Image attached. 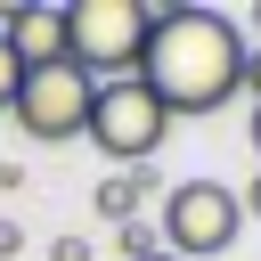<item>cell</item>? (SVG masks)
Instances as JSON below:
<instances>
[{"mask_svg": "<svg viewBox=\"0 0 261 261\" xmlns=\"http://www.w3.org/2000/svg\"><path fill=\"white\" fill-rule=\"evenodd\" d=\"M139 82L171 106V114H212L245 90V33L220 8H155Z\"/></svg>", "mask_w": 261, "mask_h": 261, "instance_id": "cell-1", "label": "cell"}, {"mask_svg": "<svg viewBox=\"0 0 261 261\" xmlns=\"http://www.w3.org/2000/svg\"><path fill=\"white\" fill-rule=\"evenodd\" d=\"M147 33H155V8H147V0H73V8H65V57H73L90 82L139 73Z\"/></svg>", "mask_w": 261, "mask_h": 261, "instance_id": "cell-2", "label": "cell"}, {"mask_svg": "<svg viewBox=\"0 0 261 261\" xmlns=\"http://www.w3.org/2000/svg\"><path fill=\"white\" fill-rule=\"evenodd\" d=\"M114 171H130V163H155V147L171 139V106L139 82V73H122V82H98V98H90V130H82Z\"/></svg>", "mask_w": 261, "mask_h": 261, "instance_id": "cell-3", "label": "cell"}, {"mask_svg": "<svg viewBox=\"0 0 261 261\" xmlns=\"http://www.w3.org/2000/svg\"><path fill=\"white\" fill-rule=\"evenodd\" d=\"M237 228H245L237 188H220V179H179V188H163V220H155L163 253H179V261H212V253L237 245Z\"/></svg>", "mask_w": 261, "mask_h": 261, "instance_id": "cell-4", "label": "cell"}, {"mask_svg": "<svg viewBox=\"0 0 261 261\" xmlns=\"http://www.w3.org/2000/svg\"><path fill=\"white\" fill-rule=\"evenodd\" d=\"M90 98H98V82H90V73L65 57V65H33L8 114L24 122V139H41V147H65V139H82V130H90Z\"/></svg>", "mask_w": 261, "mask_h": 261, "instance_id": "cell-5", "label": "cell"}, {"mask_svg": "<svg viewBox=\"0 0 261 261\" xmlns=\"http://www.w3.org/2000/svg\"><path fill=\"white\" fill-rule=\"evenodd\" d=\"M0 41L16 49V65L33 73V65H65V8H49V0H0Z\"/></svg>", "mask_w": 261, "mask_h": 261, "instance_id": "cell-6", "label": "cell"}, {"mask_svg": "<svg viewBox=\"0 0 261 261\" xmlns=\"http://www.w3.org/2000/svg\"><path fill=\"white\" fill-rule=\"evenodd\" d=\"M147 196H163V188H155V163H130V171H106V179H98V212H106L114 228H122V220H139V204H147Z\"/></svg>", "mask_w": 261, "mask_h": 261, "instance_id": "cell-7", "label": "cell"}, {"mask_svg": "<svg viewBox=\"0 0 261 261\" xmlns=\"http://www.w3.org/2000/svg\"><path fill=\"white\" fill-rule=\"evenodd\" d=\"M114 253H122V261H147V253H163V237H155L147 220H122V228H114Z\"/></svg>", "mask_w": 261, "mask_h": 261, "instance_id": "cell-8", "label": "cell"}, {"mask_svg": "<svg viewBox=\"0 0 261 261\" xmlns=\"http://www.w3.org/2000/svg\"><path fill=\"white\" fill-rule=\"evenodd\" d=\"M16 90H24V65H16V49H8V41H0V114H8V106H16Z\"/></svg>", "mask_w": 261, "mask_h": 261, "instance_id": "cell-9", "label": "cell"}, {"mask_svg": "<svg viewBox=\"0 0 261 261\" xmlns=\"http://www.w3.org/2000/svg\"><path fill=\"white\" fill-rule=\"evenodd\" d=\"M49 261H90V237H57V245H49Z\"/></svg>", "mask_w": 261, "mask_h": 261, "instance_id": "cell-10", "label": "cell"}, {"mask_svg": "<svg viewBox=\"0 0 261 261\" xmlns=\"http://www.w3.org/2000/svg\"><path fill=\"white\" fill-rule=\"evenodd\" d=\"M16 253H24V228H16V220H0V261H16Z\"/></svg>", "mask_w": 261, "mask_h": 261, "instance_id": "cell-11", "label": "cell"}, {"mask_svg": "<svg viewBox=\"0 0 261 261\" xmlns=\"http://www.w3.org/2000/svg\"><path fill=\"white\" fill-rule=\"evenodd\" d=\"M237 204H245V220H261V171H253V179L237 188Z\"/></svg>", "mask_w": 261, "mask_h": 261, "instance_id": "cell-12", "label": "cell"}, {"mask_svg": "<svg viewBox=\"0 0 261 261\" xmlns=\"http://www.w3.org/2000/svg\"><path fill=\"white\" fill-rule=\"evenodd\" d=\"M245 90L261 98V49H245Z\"/></svg>", "mask_w": 261, "mask_h": 261, "instance_id": "cell-13", "label": "cell"}, {"mask_svg": "<svg viewBox=\"0 0 261 261\" xmlns=\"http://www.w3.org/2000/svg\"><path fill=\"white\" fill-rule=\"evenodd\" d=\"M245 139H253V155H261V98H253V130H245Z\"/></svg>", "mask_w": 261, "mask_h": 261, "instance_id": "cell-14", "label": "cell"}, {"mask_svg": "<svg viewBox=\"0 0 261 261\" xmlns=\"http://www.w3.org/2000/svg\"><path fill=\"white\" fill-rule=\"evenodd\" d=\"M147 261H179V253H147Z\"/></svg>", "mask_w": 261, "mask_h": 261, "instance_id": "cell-15", "label": "cell"}, {"mask_svg": "<svg viewBox=\"0 0 261 261\" xmlns=\"http://www.w3.org/2000/svg\"><path fill=\"white\" fill-rule=\"evenodd\" d=\"M253 33H261V8H253Z\"/></svg>", "mask_w": 261, "mask_h": 261, "instance_id": "cell-16", "label": "cell"}]
</instances>
